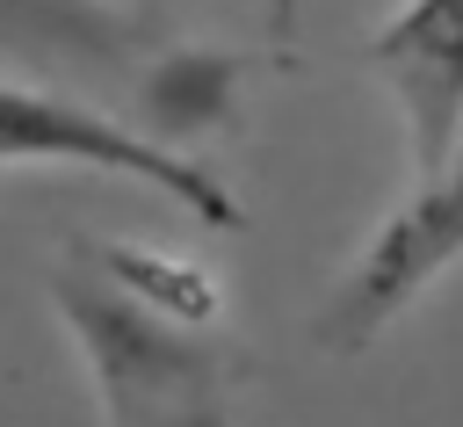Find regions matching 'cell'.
I'll return each mask as SVG.
<instances>
[{
    "label": "cell",
    "mask_w": 463,
    "mask_h": 427,
    "mask_svg": "<svg viewBox=\"0 0 463 427\" xmlns=\"http://www.w3.org/2000/svg\"><path fill=\"white\" fill-rule=\"evenodd\" d=\"M51 304L109 427H232L239 355L210 268L130 239H72L51 268Z\"/></svg>",
    "instance_id": "obj_1"
},
{
    "label": "cell",
    "mask_w": 463,
    "mask_h": 427,
    "mask_svg": "<svg viewBox=\"0 0 463 427\" xmlns=\"http://www.w3.org/2000/svg\"><path fill=\"white\" fill-rule=\"evenodd\" d=\"M0 166H80V174H116V181H137L166 203H181L188 217L217 224V232H239L246 210L239 195L188 152L101 116L94 101H72L58 87H29V80H0Z\"/></svg>",
    "instance_id": "obj_2"
},
{
    "label": "cell",
    "mask_w": 463,
    "mask_h": 427,
    "mask_svg": "<svg viewBox=\"0 0 463 427\" xmlns=\"http://www.w3.org/2000/svg\"><path fill=\"white\" fill-rule=\"evenodd\" d=\"M456 261H463V130H456L449 159L412 181L405 210L347 261V275H340V289L326 297V311L311 318V333H318L326 347H369V340L391 333Z\"/></svg>",
    "instance_id": "obj_3"
},
{
    "label": "cell",
    "mask_w": 463,
    "mask_h": 427,
    "mask_svg": "<svg viewBox=\"0 0 463 427\" xmlns=\"http://www.w3.org/2000/svg\"><path fill=\"white\" fill-rule=\"evenodd\" d=\"M369 72L405 123L412 181L434 174L463 130V0H398L369 36Z\"/></svg>",
    "instance_id": "obj_4"
},
{
    "label": "cell",
    "mask_w": 463,
    "mask_h": 427,
    "mask_svg": "<svg viewBox=\"0 0 463 427\" xmlns=\"http://www.w3.org/2000/svg\"><path fill=\"white\" fill-rule=\"evenodd\" d=\"M297 7H304V0H268V22H275V29H289V22H297Z\"/></svg>",
    "instance_id": "obj_5"
}]
</instances>
